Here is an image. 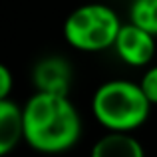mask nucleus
Instances as JSON below:
<instances>
[{
  "label": "nucleus",
  "mask_w": 157,
  "mask_h": 157,
  "mask_svg": "<svg viewBox=\"0 0 157 157\" xmlns=\"http://www.w3.org/2000/svg\"><path fill=\"white\" fill-rule=\"evenodd\" d=\"M24 141L38 153H64L82 137V115L62 94L36 92L22 105Z\"/></svg>",
  "instance_id": "obj_1"
},
{
  "label": "nucleus",
  "mask_w": 157,
  "mask_h": 157,
  "mask_svg": "<svg viewBox=\"0 0 157 157\" xmlns=\"http://www.w3.org/2000/svg\"><path fill=\"white\" fill-rule=\"evenodd\" d=\"M92 113L105 131L133 133L149 119L151 101L145 98L139 82L107 80L94 92Z\"/></svg>",
  "instance_id": "obj_2"
},
{
  "label": "nucleus",
  "mask_w": 157,
  "mask_h": 157,
  "mask_svg": "<svg viewBox=\"0 0 157 157\" xmlns=\"http://www.w3.org/2000/svg\"><path fill=\"white\" fill-rule=\"evenodd\" d=\"M117 12L101 2H88L74 8L64 20V38L78 52H104L113 48L121 28Z\"/></svg>",
  "instance_id": "obj_3"
},
{
  "label": "nucleus",
  "mask_w": 157,
  "mask_h": 157,
  "mask_svg": "<svg viewBox=\"0 0 157 157\" xmlns=\"http://www.w3.org/2000/svg\"><path fill=\"white\" fill-rule=\"evenodd\" d=\"M113 50L129 68H147L155 56V36L135 24L125 22L119 28Z\"/></svg>",
  "instance_id": "obj_4"
},
{
  "label": "nucleus",
  "mask_w": 157,
  "mask_h": 157,
  "mask_svg": "<svg viewBox=\"0 0 157 157\" xmlns=\"http://www.w3.org/2000/svg\"><path fill=\"white\" fill-rule=\"evenodd\" d=\"M32 84L36 92L68 96L72 86V68L62 56H46L32 68Z\"/></svg>",
  "instance_id": "obj_5"
},
{
  "label": "nucleus",
  "mask_w": 157,
  "mask_h": 157,
  "mask_svg": "<svg viewBox=\"0 0 157 157\" xmlns=\"http://www.w3.org/2000/svg\"><path fill=\"white\" fill-rule=\"evenodd\" d=\"M90 157H145V149L133 133L105 131L92 145Z\"/></svg>",
  "instance_id": "obj_6"
},
{
  "label": "nucleus",
  "mask_w": 157,
  "mask_h": 157,
  "mask_svg": "<svg viewBox=\"0 0 157 157\" xmlns=\"http://www.w3.org/2000/svg\"><path fill=\"white\" fill-rule=\"evenodd\" d=\"M24 141V125H22V105L14 104L12 100L0 101V157L18 147Z\"/></svg>",
  "instance_id": "obj_7"
},
{
  "label": "nucleus",
  "mask_w": 157,
  "mask_h": 157,
  "mask_svg": "<svg viewBox=\"0 0 157 157\" xmlns=\"http://www.w3.org/2000/svg\"><path fill=\"white\" fill-rule=\"evenodd\" d=\"M127 16L131 24L147 30L157 38V0H131Z\"/></svg>",
  "instance_id": "obj_8"
},
{
  "label": "nucleus",
  "mask_w": 157,
  "mask_h": 157,
  "mask_svg": "<svg viewBox=\"0 0 157 157\" xmlns=\"http://www.w3.org/2000/svg\"><path fill=\"white\" fill-rule=\"evenodd\" d=\"M139 86H141L145 98L151 101V105H157V64H149L145 68L141 80H139Z\"/></svg>",
  "instance_id": "obj_9"
},
{
  "label": "nucleus",
  "mask_w": 157,
  "mask_h": 157,
  "mask_svg": "<svg viewBox=\"0 0 157 157\" xmlns=\"http://www.w3.org/2000/svg\"><path fill=\"white\" fill-rule=\"evenodd\" d=\"M12 86H14L12 72L8 70L6 64H2V62H0V101H2V100H10Z\"/></svg>",
  "instance_id": "obj_10"
}]
</instances>
